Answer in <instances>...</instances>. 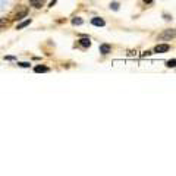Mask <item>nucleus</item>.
<instances>
[{
  "instance_id": "f257e3e1",
  "label": "nucleus",
  "mask_w": 176,
  "mask_h": 176,
  "mask_svg": "<svg viewBox=\"0 0 176 176\" xmlns=\"http://www.w3.org/2000/svg\"><path fill=\"white\" fill-rule=\"evenodd\" d=\"M169 50H170L169 44H159V46H156V49H154V52H156V53H166Z\"/></svg>"
},
{
  "instance_id": "f03ea898",
  "label": "nucleus",
  "mask_w": 176,
  "mask_h": 176,
  "mask_svg": "<svg viewBox=\"0 0 176 176\" xmlns=\"http://www.w3.org/2000/svg\"><path fill=\"white\" fill-rule=\"evenodd\" d=\"M173 37H175V30H167L166 32H163V34L160 35L162 40H170V38H173Z\"/></svg>"
},
{
  "instance_id": "7ed1b4c3",
  "label": "nucleus",
  "mask_w": 176,
  "mask_h": 176,
  "mask_svg": "<svg viewBox=\"0 0 176 176\" xmlns=\"http://www.w3.org/2000/svg\"><path fill=\"white\" fill-rule=\"evenodd\" d=\"M91 24H93L94 27H104L106 22H104V19H101V18H93V19H91Z\"/></svg>"
},
{
  "instance_id": "20e7f679",
  "label": "nucleus",
  "mask_w": 176,
  "mask_h": 176,
  "mask_svg": "<svg viewBox=\"0 0 176 176\" xmlns=\"http://www.w3.org/2000/svg\"><path fill=\"white\" fill-rule=\"evenodd\" d=\"M110 52H112V47H110L109 44H101L100 46V53L101 54H109Z\"/></svg>"
},
{
  "instance_id": "39448f33",
  "label": "nucleus",
  "mask_w": 176,
  "mask_h": 176,
  "mask_svg": "<svg viewBox=\"0 0 176 176\" xmlns=\"http://www.w3.org/2000/svg\"><path fill=\"white\" fill-rule=\"evenodd\" d=\"M78 43L81 44L82 47H90V46H91V40L88 38V37H84V38H81Z\"/></svg>"
},
{
  "instance_id": "423d86ee",
  "label": "nucleus",
  "mask_w": 176,
  "mask_h": 176,
  "mask_svg": "<svg viewBox=\"0 0 176 176\" xmlns=\"http://www.w3.org/2000/svg\"><path fill=\"white\" fill-rule=\"evenodd\" d=\"M34 71L37 74H44V72H49V68H46V66H35Z\"/></svg>"
},
{
  "instance_id": "0eeeda50",
  "label": "nucleus",
  "mask_w": 176,
  "mask_h": 176,
  "mask_svg": "<svg viewBox=\"0 0 176 176\" xmlns=\"http://www.w3.org/2000/svg\"><path fill=\"white\" fill-rule=\"evenodd\" d=\"M31 24V19H27V21H24V22H21V24L16 27V30H22V28H25V27H28Z\"/></svg>"
},
{
  "instance_id": "6e6552de",
  "label": "nucleus",
  "mask_w": 176,
  "mask_h": 176,
  "mask_svg": "<svg viewBox=\"0 0 176 176\" xmlns=\"http://www.w3.org/2000/svg\"><path fill=\"white\" fill-rule=\"evenodd\" d=\"M30 3L34 6V8H41V5H43V0H30Z\"/></svg>"
},
{
  "instance_id": "1a4fd4ad",
  "label": "nucleus",
  "mask_w": 176,
  "mask_h": 176,
  "mask_svg": "<svg viewBox=\"0 0 176 176\" xmlns=\"http://www.w3.org/2000/svg\"><path fill=\"white\" fill-rule=\"evenodd\" d=\"M27 15H28V12H27V10H22V12H19V13L16 15V19L19 21V19H22V18H25Z\"/></svg>"
},
{
  "instance_id": "9d476101",
  "label": "nucleus",
  "mask_w": 176,
  "mask_h": 176,
  "mask_svg": "<svg viewBox=\"0 0 176 176\" xmlns=\"http://www.w3.org/2000/svg\"><path fill=\"white\" fill-rule=\"evenodd\" d=\"M82 22H84V21H82L81 18H78V16L72 19V24H74V25H81V24H82Z\"/></svg>"
},
{
  "instance_id": "9b49d317",
  "label": "nucleus",
  "mask_w": 176,
  "mask_h": 176,
  "mask_svg": "<svg viewBox=\"0 0 176 176\" xmlns=\"http://www.w3.org/2000/svg\"><path fill=\"white\" fill-rule=\"evenodd\" d=\"M175 66H176V60L175 59H172V60L167 62V68H175Z\"/></svg>"
},
{
  "instance_id": "f8f14e48",
  "label": "nucleus",
  "mask_w": 176,
  "mask_h": 176,
  "mask_svg": "<svg viewBox=\"0 0 176 176\" xmlns=\"http://www.w3.org/2000/svg\"><path fill=\"white\" fill-rule=\"evenodd\" d=\"M19 66H22V68H28L30 66V63H27V62H21V63H18Z\"/></svg>"
},
{
  "instance_id": "ddd939ff",
  "label": "nucleus",
  "mask_w": 176,
  "mask_h": 176,
  "mask_svg": "<svg viewBox=\"0 0 176 176\" xmlns=\"http://www.w3.org/2000/svg\"><path fill=\"white\" fill-rule=\"evenodd\" d=\"M110 8H112L113 10H118V9H119V5H118V3H112V5H110Z\"/></svg>"
},
{
  "instance_id": "4468645a",
  "label": "nucleus",
  "mask_w": 176,
  "mask_h": 176,
  "mask_svg": "<svg viewBox=\"0 0 176 176\" xmlns=\"http://www.w3.org/2000/svg\"><path fill=\"white\" fill-rule=\"evenodd\" d=\"M3 27H6V21L5 19H0V28H3Z\"/></svg>"
},
{
  "instance_id": "2eb2a0df",
  "label": "nucleus",
  "mask_w": 176,
  "mask_h": 176,
  "mask_svg": "<svg viewBox=\"0 0 176 176\" xmlns=\"http://www.w3.org/2000/svg\"><path fill=\"white\" fill-rule=\"evenodd\" d=\"M144 3H147V5H150V3H153V0H142Z\"/></svg>"
}]
</instances>
